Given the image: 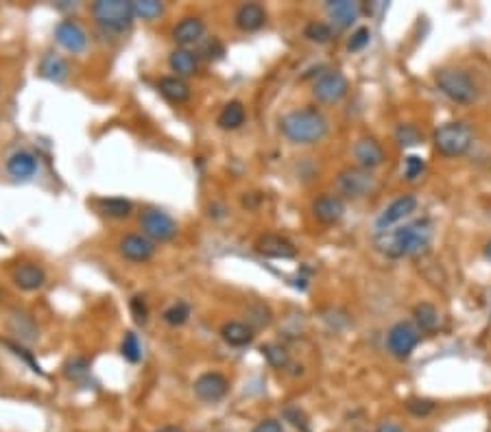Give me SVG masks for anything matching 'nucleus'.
<instances>
[{
    "mask_svg": "<svg viewBox=\"0 0 491 432\" xmlns=\"http://www.w3.org/2000/svg\"><path fill=\"white\" fill-rule=\"evenodd\" d=\"M40 74H42L44 79H48V81L62 83L68 77V64L62 57H57V55H46L42 59V64H40Z\"/></svg>",
    "mask_w": 491,
    "mask_h": 432,
    "instance_id": "nucleus-25",
    "label": "nucleus"
},
{
    "mask_svg": "<svg viewBox=\"0 0 491 432\" xmlns=\"http://www.w3.org/2000/svg\"><path fill=\"white\" fill-rule=\"evenodd\" d=\"M474 134L465 122H446L441 124L432 136L434 148L446 158L463 156L472 146Z\"/></svg>",
    "mask_w": 491,
    "mask_h": 432,
    "instance_id": "nucleus-3",
    "label": "nucleus"
},
{
    "mask_svg": "<svg viewBox=\"0 0 491 432\" xmlns=\"http://www.w3.org/2000/svg\"><path fill=\"white\" fill-rule=\"evenodd\" d=\"M354 158H356L360 168L371 170V168H378L384 162V151L374 138H363V140H358L354 144Z\"/></svg>",
    "mask_w": 491,
    "mask_h": 432,
    "instance_id": "nucleus-17",
    "label": "nucleus"
},
{
    "mask_svg": "<svg viewBox=\"0 0 491 432\" xmlns=\"http://www.w3.org/2000/svg\"><path fill=\"white\" fill-rule=\"evenodd\" d=\"M247 315H249L251 327H253V325L262 327V325H269V321H271V310L265 306V303H255V306H251V308L247 310Z\"/></svg>",
    "mask_w": 491,
    "mask_h": 432,
    "instance_id": "nucleus-35",
    "label": "nucleus"
},
{
    "mask_svg": "<svg viewBox=\"0 0 491 432\" xmlns=\"http://www.w3.org/2000/svg\"><path fill=\"white\" fill-rule=\"evenodd\" d=\"M221 337L231 347H245L253 341V327L249 323L229 321L221 327Z\"/></svg>",
    "mask_w": 491,
    "mask_h": 432,
    "instance_id": "nucleus-22",
    "label": "nucleus"
},
{
    "mask_svg": "<svg viewBox=\"0 0 491 432\" xmlns=\"http://www.w3.org/2000/svg\"><path fill=\"white\" fill-rule=\"evenodd\" d=\"M160 92L171 100V103H186L190 98V86L179 77H164L160 81Z\"/></svg>",
    "mask_w": 491,
    "mask_h": 432,
    "instance_id": "nucleus-24",
    "label": "nucleus"
},
{
    "mask_svg": "<svg viewBox=\"0 0 491 432\" xmlns=\"http://www.w3.org/2000/svg\"><path fill=\"white\" fill-rule=\"evenodd\" d=\"M255 249L262 253V256L267 258H282V260H287V258H293L297 249L295 245L289 240V238H284L279 234H265L258 238L255 243Z\"/></svg>",
    "mask_w": 491,
    "mask_h": 432,
    "instance_id": "nucleus-13",
    "label": "nucleus"
},
{
    "mask_svg": "<svg viewBox=\"0 0 491 432\" xmlns=\"http://www.w3.org/2000/svg\"><path fill=\"white\" fill-rule=\"evenodd\" d=\"M406 409H408V413H410V415H415V417H426V415H430V413H432L434 404H432L430 399L412 397V399H408V402H406Z\"/></svg>",
    "mask_w": 491,
    "mask_h": 432,
    "instance_id": "nucleus-36",
    "label": "nucleus"
},
{
    "mask_svg": "<svg viewBox=\"0 0 491 432\" xmlns=\"http://www.w3.org/2000/svg\"><path fill=\"white\" fill-rule=\"evenodd\" d=\"M376 432H404L398 424H393V421H384V424H380L378 426V430Z\"/></svg>",
    "mask_w": 491,
    "mask_h": 432,
    "instance_id": "nucleus-43",
    "label": "nucleus"
},
{
    "mask_svg": "<svg viewBox=\"0 0 491 432\" xmlns=\"http://www.w3.org/2000/svg\"><path fill=\"white\" fill-rule=\"evenodd\" d=\"M122 356L129 361V363H138L142 358V351H140V343H138V337L134 332H127L125 339H122V347H120Z\"/></svg>",
    "mask_w": 491,
    "mask_h": 432,
    "instance_id": "nucleus-32",
    "label": "nucleus"
},
{
    "mask_svg": "<svg viewBox=\"0 0 491 432\" xmlns=\"http://www.w3.org/2000/svg\"><path fill=\"white\" fill-rule=\"evenodd\" d=\"M7 170L16 180H31L37 170V160L29 151H18L7 162Z\"/></svg>",
    "mask_w": 491,
    "mask_h": 432,
    "instance_id": "nucleus-19",
    "label": "nucleus"
},
{
    "mask_svg": "<svg viewBox=\"0 0 491 432\" xmlns=\"http://www.w3.org/2000/svg\"><path fill=\"white\" fill-rule=\"evenodd\" d=\"M417 343H420L417 329L412 327L410 323H406V321L395 323L389 329V337H386V345H389V351L395 356V358H400V361L408 358L410 351L417 347Z\"/></svg>",
    "mask_w": 491,
    "mask_h": 432,
    "instance_id": "nucleus-9",
    "label": "nucleus"
},
{
    "mask_svg": "<svg viewBox=\"0 0 491 432\" xmlns=\"http://www.w3.org/2000/svg\"><path fill=\"white\" fill-rule=\"evenodd\" d=\"M282 134L295 144H313L328 134V120L315 107H304L287 114L279 122Z\"/></svg>",
    "mask_w": 491,
    "mask_h": 432,
    "instance_id": "nucleus-2",
    "label": "nucleus"
},
{
    "mask_svg": "<svg viewBox=\"0 0 491 432\" xmlns=\"http://www.w3.org/2000/svg\"><path fill=\"white\" fill-rule=\"evenodd\" d=\"M437 88L441 90L448 98H452L454 103H474L476 98V86L468 72L456 70V68H441L434 74Z\"/></svg>",
    "mask_w": 491,
    "mask_h": 432,
    "instance_id": "nucleus-4",
    "label": "nucleus"
},
{
    "mask_svg": "<svg viewBox=\"0 0 491 432\" xmlns=\"http://www.w3.org/2000/svg\"><path fill=\"white\" fill-rule=\"evenodd\" d=\"M90 369V363L88 358H81V356H74V358H70L66 365H64V373L70 378V380H79L88 373Z\"/></svg>",
    "mask_w": 491,
    "mask_h": 432,
    "instance_id": "nucleus-34",
    "label": "nucleus"
},
{
    "mask_svg": "<svg viewBox=\"0 0 491 432\" xmlns=\"http://www.w3.org/2000/svg\"><path fill=\"white\" fill-rule=\"evenodd\" d=\"M262 354L267 356V361H269L271 367L282 369V367H287V363H289V351L284 349L282 345H265Z\"/></svg>",
    "mask_w": 491,
    "mask_h": 432,
    "instance_id": "nucleus-33",
    "label": "nucleus"
},
{
    "mask_svg": "<svg viewBox=\"0 0 491 432\" xmlns=\"http://www.w3.org/2000/svg\"><path fill=\"white\" fill-rule=\"evenodd\" d=\"M98 208L100 212L110 216V218H127L129 214H132L134 206L132 201H127L122 197H110V199H100L98 201Z\"/></svg>",
    "mask_w": 491,
    "mask_h": 432,
    "instance_id": "nucleus-27",
    "label": "nucleus"
},
{
    "mask_svg": "<svg viewBox=\"0 0 491 432\" xmlns=\"http://www.w3.org/2000/svg\"><path fill=\"white\" fill-rule=\"evenodd\" d=\"M378 182H376V177L365 170V168H345L339 173L337 177V188L341 194L350 197V199H360V197H367L376 190Z\"/></svg>",
    "mask_w": 491,
    "mask_h": 432,
    "instance_id": "nucleus-6",
    "label": "nucleus"
},
{
    "mask_svg": "<svg viewBox=\"0 0 491 432\" xmlns=\"http://www.w3.org/2000/svg\"><path fill=\"white\" fill-rule=\"evenodd\" d=\"M287 417H293V421H291L293 426H297V428H304V430L308 428V424H306V417H304L301 413H297V411H293V409H291V411H287Z\"/></svg>",
    "mask_w": 491,
    "mask_h": 432,
    "instance_id": "nucleus-42",
    "label": "nucleus"
},
{
    "mask_svg": "<svg viewBox=\"0 0 491 432\" xmlns=\"http://www.w3.org/2000/svg\"><path fill=\"white\" fill-rule=\"evenodd\" d=\"M251 432H284V430H282V424H279V421H275V419H265V421L258 424Z\"/></svg>",
    "mask_w": 491,
    "mask_h": 432,
    "instance_id": "nucleus-41",
    "label": "nucleus"
},
{
    "mask_svg": "<svg viewBox=\"0 0 491 432\" xmlns=\"http://www.w3.org/2000/svg\"><path fill=\"white\" fill-rule=\"evenodd\" d=\"M92 16L100 24V27L122 31L127 29L134 20V5L127 0H98L92 5Z\"/></svg>",
    "mask_w": 491,
    "mask_h": 432,
    "instance_id": "nucleus-5",
    "label": "nucleus"
},
{
    "mask_svg": "<svg viewBox=\"0 0 491 432\" xmlns=\"http://www.w3.org/2000/svg\"><path fill=\"white\" fill-rule=\"evenodd\" d=\"M132 5H134V13L142 20H153L164 11V5L160 0H136Z\"/></svg>",
    "mask_w": 491,
    "mask_h": 432,
    "instance_id": "nucleus-29",
    "label": "nucleus"
},
{
    "mask_svg": "<svg viewBox=\"0 0 491 432\" xmlns=\"http://www.w3.org/2000/svg\"><path fill=\"white\" fill-rule=\"evenodd\" d=\"M417 208V199L412 194H404V197H398L391 206H386L384 212L378 216L376 221V234L378 232H384V230H391V227L400 221H404L406 216H410L412 212H415Z\"/></svg>",
    "mask_w": 491,
    "mask_h": 432,
    "instance_id": "nucleus-10",
    "label": "nucleus"
},
{
    "mask_svg": "<svg viewBox=\"0 0 491 432\" xmlns=\"http://www.w3.org/2000/svg\"><path fill=\"white\" fill-rule=\"evenodd\" d=\"M140 227L149 240L166 243L177 234V223L162 210H144L140 216Z\"/></svg>",
    "mask_w": 491,
    "mask_h": 432,
    "instance_id": "nucleus-7",
    "label": "nucleus"
},
{
    "mask_svg": "<svg viewBox=\"0 0 491 432\" xmlns=\"http://www.w3.org/2000/svg\"><path fill=\"white\" fill-rule=\"evenodd\" d=\"M420 140H422V136H420V132H417L412 124H402L400 129H398V142H400L402 146L420 144Z\"/></svg>",
    "mask_w": 491,
    "mask_h": 432,
    "instance_id": "nucleus-38",
    "label": "nucleus"
},
{
    "mask_svg": "<svg viewBox=\"0 0 491 432\" xmlns=\"http://www.w3.org/2000/svg\"><path fill=\"white\" fill-rule=\"evenodd\" d=\"M304 35H306L310 42L325 44V42L332 40V29L328 27V24H323V22H310L308 27L304 29Z\"/></svg>",
    "mask_w": 491,
    "mask_h": 432,
    "instance_id": "nucleus-31",
    "label": "nucleus"
},
{
    "mask_svg": "<svg viewBox=\"0 0 491 432\" xmlns=\"http://www.w3.org/2000/svg\"><path fill=\"white\" fill-rule=\"evenodd\" d=\"M350 83L339 70H328L315 81L313 94L321 103H339V100L347 94Z\"/></svg>",
    "mask_w": 491,
    "mask_h": 432,
    "instance_id": "nucleus-8",
    "label": "nucleus"
},
{
    "mask_svg": "<svg viewBox=\"0 0 491 432\" xmlns=\"http://www.w3.org/2000/svg\"><path fill=\"white\" fill-rule=\"evenodd\" d=\"M245 122V107L241 100H231L223 107V112L216 118V124L221 129H238V127Z\"/></svg>",
    "mask_w": 491,
    "mask_h": 432,
    "instance_id": "nucleus-26",
    "label": "nucleus"
},
{
    "mask_svg": "<svg viewBox=\"0 0 491 432\" xmlns=\"http://www.w3.org/2000/svg\"><path fill=\"white\" fill-rule=\"evenodd\" d=\"M485 258L487 260H491V240L487 243V247H485Z\"/></svg>",
    "mask_w": 491,
    "mask_h": 432,
    "instance_id": "nucleus-45",
    "label": "nucleus"
},
{
    "mask_svg": "<svg viewBox=\"0 0 491 432\" xmlns=\"http://www.w3.org/2000/svg\"><path fill=\"white\" fill-rule=\"evenodd\" d=\"M412 317H415V323L422 332H434L439 325V313L432 303H420V306H415Z\"/></svg>",
    "mask_w": 491,
    "mask_h": 432,
    "instance_id": "nucleus-28",
    "label": "nucleus"
},
{
    "mask_svg": "<svg viewBox=\"0 0 491 432\" xmlns=\"http://www.w3.org/2000/svg\"><path fill=\"white\" fill-rule=\"evenodd\" d=\"M229 389V383L227 378L219 371H208V373H201L197 380H195V395L203 402H219L225 397Z\"/></svg>",
    "mask_w": 491,
    "mask_h": 432,
    "instance_id": "nucleus-11",
    "label": "nucleus"
},
{
    "mask_svg": "<svg viewBox=\"0 0 491 432\" xmlns=\"http://www.w3.org/2000/svg\"><path fill=\"white\" fill-rule=\"evenodd\" d=\"M132 310H134V317L138 323H144L146 321V306H144V301L140 297H134L132 299Z\"/></svg>",
    "mask_w": 491,
    "mask_h": 432,
    "instance_id": "nucleus-40",
    "label": "nucleus"
},
{
    "mask_svg": "<svg viewBox=\"0 0 491 432\" xmlns=\"http://www.w3.org/2000/svg\"><path fill=\"white\" fill-rule=\"evenodd\" d=\"M234 20H236V27H238L241 31L251 33V31H258V29H260L262 24L267 22V13H265V9H262L260 5L247 3V5H243V7L236 11Z\"/></svg>",
    "mask_w": 491,
    "mask_h": 432,
    "instance_id": "nucleus-18",
    "label": "nucleus"
},
{
    "mask_svg": "<svg viewBox=\"0 0 491 432\" xmlns=\"http://www.w3.org/2000/svg\"><path fill=\"white\" fill-rule=\"evenodd\" d=\"M369 40H371V31L367 27H360V29H356L352 33V37L347 42V48L350 50H363L369 44Z\"/></svg>",
    "mask_w": 491,
    "mask_h": 432,
    "instance_id": "nucleus-39",
    "label": "nucleus"
},
{
    "mask_svg": "<svg viewBox=\"0 0 491 432\" xmlns=\"http://www.w3.org/2000/svg\"><path fill=\"white\" fill-rule=\"evenodd\" d=\"M325 9H328V16L332 18V22L341 29L352 27L358 18V5L352 3V0H334V3L325 5Z\"/></svg>",
    "mask_w": 491,
    "mask_h": 432,
    "instance_id": "nucleus-20",
    "label": "nucleus"
},
{
    "mask_svg": "<svg viewBox=\"0 0 491 432\" xmlns=\"http://www.w3.org/2000/svg\"><path fill=\"white\" fill-rule=\"evenodd\" d=\"M120 253L132 262H146L153 258L155 247L146 236L140 234H129L120 240Z\"/></svg>",
    "mask_w": 491,
    "mask_h": 432,
    "instance_id": "nucleus-14",
    "label": "nucleus"
},
{
    "mask_svg": "<svg viewBox=\"0 0 491 432\" xmlns=\"http://www.w3.org/2000/svg\"><path fill=\"white\" fill-rule=\"evenodd\" d=\"M424 168H426V164H424V160L420 158V156H408L406 158V162H404V175H406V180H417V177L424 173Z\"/></svg>",
    "mask_w": 491,
    "mask_h": 432,
    "instance_id": "nucleus-37",
    "label": "nucleus"
},
{
    "mask_svg": "<svg viewBox=\"0 0 491 432\" xmlns=\"http://www.w3.org/2000/svg\"><path fill=\"white\" fill-rule=\"evenodd\" d=\"M155 432H184V430L177 428V426H162V428H158Z\"/></svg>",
    "mask_w": 491,
    "mask_h": 432,
    "instance_id": "nucleus-44",
    "label": "nucleus"
},
{
    "mask_svg": "<svg viewBox=\"0 0 491 432\" xmlns=\"http://www.w3.org/2000/svg\"><path fill=\"white\" fill-rule=\"evenodd\" d=\"M188 317H190V308L184 301H177L168 310H164V321L168 325H184L188 321Z\"/></svg>",
    "mask_w": 491,
    "mask_h": 432,
    "instance_id": "nucleus-30",
    "label": "nucleus"
},
{
    "mask_svg": "<svg viewBox=\"0 0 491 432\" xmlns=\"http://www.w3.org/2000/svg\"><path fill=\"white\" fill-rule=\"evenodd\" d=\"M11 277L18 288L22 291H37L44 286L46 282V273L42 267L33 264V262H22L11 271Z\"/></svg>",
    "mask_w": 491,
    "mask_h": 432,
    "instance_id": "nucleus-16",
    "label": "nucleus"
},
{
    "mask_svg": "<svg viewBox=\"0 0 491 432\" xmlns=\"http://www.w3.org/2000/svg\"><path fill=\"white\" fill-rule=\"evenodd\" d=\"M432 240V225L428 218L412 221L404 227H391V230L378 232L374 236L376 249L386 258H410L424 253Z\"/></svg>",
    "mask_w": 491,
    "mask_h": 432,
    "instance_id": "nucleus-1",
    "label": "nucleus"
},
{
    "mask_svg": "<svg viewBox=\"0 0 491 432\" xmlns=\"http://www.w3.org/2000/svg\"><path fill=\"white\" fill-rule=\"evenodd\" d=\"M313 214L319 223L332 225V223H339L345 214V203L339 197H332V194H323L319 199H315L313 203Z\"/></svg>",
    "mask_w": 491,
    "mask_h": 432,
    "instance_id": "nucleus-15",
    "label": "nucleus"
},
{
    "mask_svg": "<svg viewBox=\"0 0 491 432\" xmlns=\"http://www.w3.org/2000/svg\"><path fill=\"white\" fill-rule=\"evenodd\" d=\"M171 70L177 72V77L182 79V77H190V74L197 72V55L190 53L188 48H177L171 53Z\"/></svg>",
    "mask_w": 491,
    "mask_h": 432,
    "instance_id": "nucleus-23",
    "label": "nucleus"
},
{
    "mask_svg": "<svg viewBox=\"0 0 491 432\" xmlns=\"http://www.w3.org/2000/svg\"><path fill=\"white\" fill-rule=\"evenodd\" d=\"M55 40H57L59 46H64L66 50H70V53H81V50L88 46L86 31L76 22H72V20H64V22L57 24Z\"/></svg>",
    "mask_w": 491,
    "mask_h": 432,
    "instance_id": "nucleus-12",
    "label": "nucleus"
},
{
    "mask_svg": "<svg viewBox=\"0 0 491 432\" xmlns=\"http://www.w3.org/2000/svg\"><path fill=\"white\" fill-rule=\"evenodd\" d=\"M205 27H203V20L201 18H184L182 22L177 24V27L173 29V40L177 44H182V46H188V44H195L201 40Z\"/></svg>",
    "mask_w": 491,
    "mask_h": 432,
    "instance_id": "nucleus-21",
    "label": "nucleus"
}]
</instances>
